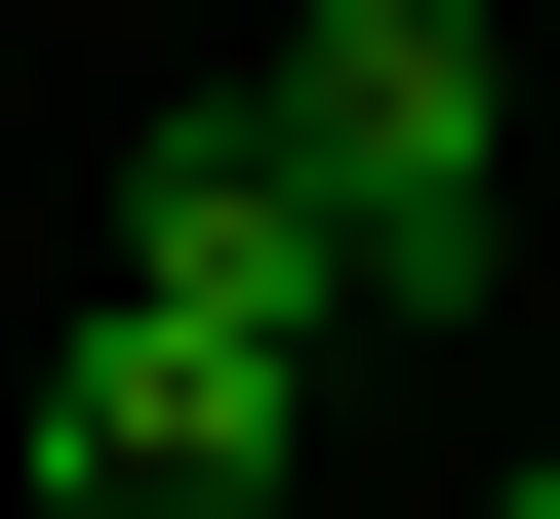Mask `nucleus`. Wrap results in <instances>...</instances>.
<instances>
[{
  "instance_id": "nucleus-1",
  "label": "nucleus",
  "mask_w": 560,
  "mask_h": 519,
  "mask_svg": "<svg viewBox=\"0 0 560 519\" xmlns=\"http://www.w3.org/2000/svg\"><path fill=\"white\" fill-rule=\"evenodd\" d=\"M280 200H320V280H361V320H480V240H521V120H480V0H320V40H280Z\"/></svg>"
},
{
  "instance_id": "nucleus-2",
  "label": "nucleus",
  "mask_w": 560,
  "mask_h": 519,
  "mask_svg": "<svg viewBox=\"0 0 560 519\" xmlns=\"http://www.w3.org/2000/svg\"><path fill=\"white\" fill-rule=\"evenodd\" d=\"M120 320H200V359H280V400L361 359V280H320V200H280V120H241V81H200L161 161H120Z\"/></svg>"
},
{
  "instance_id": "nucleus-3",
  "label": "nucleus",
  "mask_w": 560,
  "mask_h": 519,
  "mask_svg": "<svg viewBox=\"0 0 560 519\" xmlns=\"http://www.w3.org/2000/svg\"><path fill=\"white\" fill-rule=\"evenodd\" d=\"M40 519H280V359L81 320V359H40Z\"/></svg>"
},
{
  "instance_id": "nucleus-4",
  "label": "nucleus",
  "mask_w": 560,
  "mask_h": 519,
  "mask_svg": "<svg viewBox=\"0 0 560 519\" xmlns=\"http://www.w3.org/2000/svg\"><path fill=\"white\" fill-rule=\"evenodd\" d=\"M480 519H560V439H521V480H480Z\"/></svg>"
}]
</instances>
